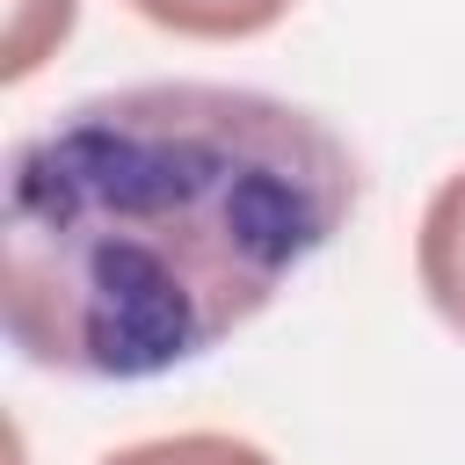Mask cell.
<instances>
[{
	"mask_svg": "<svg viewBox=\"0 0 465 465\" xmlns=\"http://www.w3.org/2000/svg\"><path fill=\"white\" fill-rule=\"evenodd\" d=\"M356 196V153L283 94L225 80L87 94L7 145V349L80 385L167 378L269 312Z\"/></svg>",
	"mask_w": 465,
	"mask_h": 465,
	"instance_id": "obj_1",
	"label": "cell"
},
{
	"mask_svg": "<svg viewBox=\"0 0 465 465\" xmlns=\"http://www.w3.org/2000/svg\"><path fill=\"white\" fill-rule=\"evenodd\" d=\"M414 283L429 298V312L465 341V167H450L414 225Z\"/></svg>",
	"mask_w": 465,
	"mask_h": 465,
	"instance_id": "obj_2",
	"label": "cell"
},
{
	"mask_svg": "<svg viewBox=\"0 0 465 465\" xmlns=\"http://www.w3.org/2000/svg\"><path fill=\"white\" fill-rule=\"evenodd\" d=\"M124 7L189 44H247V36H269L298 0H124Z\"/></svg>",
	"mask_w": 465,
	"mask_h": 465,
	"instance_id": "obj_3",
	"label": "cell"
},
{
	"mask_svg": "<svg viewBox=\"0 0 465 465\" xmlns=\"http://www.w3.org/2000/svg\"><path fill=\"white\" fill-rule=\"evenodd\" d=\"M94 465H276L262 443L247 436H225V429H182V436H145V443H124Z\"/></svg>",
	"mask_w": 465,
	"mask_h": 465,
	"instance_id": "obj_4",
	"label": "cell"
},
{
	"mask_svg": "<svg viewBox=\"0 0 465 465\" xmlns=\"http://www.w3.org/2000/svg\"><path fill=\"white\" fill-rule=\"evenodd\" d=\"M73 22H80V0H7V65H0V80L22 87L73 36Z\"/></svg>",
	"mask_w": 465,
	"mask_h": 465,
	"instance_id": "obj_5",
	"label": "cell"
}]
</instances>
